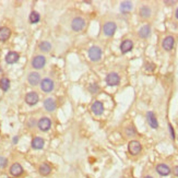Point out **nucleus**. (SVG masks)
Segmentation results:
<instances>
[{
  "label": "nucleus",
  "mask_w": 178,
  "mask_h": 178,
  "mask_svg": "<svg viewBox=\"0 0 178 178\" xmlns=\"http://www.w3.org/2000/svg\"><path fill=\"white\" fill-rule=\"evenodd\" d=\"M169 131H171V135H172V139H175V132H174V128L172 125H169Z\"/></svg>",
  "instance_id": "obj_32"
},
{
  "label": "nucleus",
  "mask_w": 178,
  "mask_h": 178,
  "mask_svg": "<svg viewBox=\"0 0 178 178\" xmlns=\"http://www.w3.org/2000/svg\"><path fill=\"white\" fill-rule=\"evenodd\" d=\"M89 57L92 61H98L102 57V49L97 46H93L89 49Z\"/></svg>",
  "instance_id": "obj_4"
},
{
  "label": "nucleus",
  "mask_w": 178,
  "mask_h": 178,
  "mask_svg": "<svg viewBox=\"0 0 178 178\" xmlns=\"http://www.w3.org/2000/svg\"><path fill=\"white\" fill-rule=\"evenodd\" d=\"M128 150H129L130 154H132V155H138L141 152V150H142V146H141V143L139 141L132 140V141H130L129 144H128Z\"/></svg>",
  "instance_id": "obj_6"
},
{
  "label": "nucleus",
  "mask_w": 178,
  "mask_h": 178,
  "mask_svg": "<svg viewBox=\"0 0 178 178\" xmlns=\"http://www.w3.org/2000/svg\"><path fill=\"white\" fill-rule=\"evenodd\" d=\"M131 9H132V3L130 1H124V2H121V5H120V11L121 12L127 13V12L131 11Z\"/></svg>",
  "instance_id": "obj_24"
},
{
  "label": "nucleus",
  "mask_w": 178,
  "mask_h": 178,
  "mask_svg": "<svg viewBox=\"0 0 178 178\" xmlns=\"http://www.w3.org/2000/svg\"><path fill=\"white\" fill-rule=\"evenodd\" d=\"M38 47H39V49H41L42 51L47 53V51H49V50L51 49V44L49 43V42H47V41H44L42 43H39Z\"/></svg>",
  "instance_id": "obj_26"
},
{
  "label": "nucleus",
  "mask_w": 178,
  "mask_h": 178,
  "mask_svg": "<svg viewBox=\"0 0 178 178\" xmlns=\"http://www.w3.org/2000/svg\"><path fill=\"white\" fill-rule=\"evenodd\" d=\"M91 109H92V112L95 114V115L99 116V115H102L103 112H104V106H103L102 102L96 101V102H94L93 104H92Z\"/></svg>",
  "instance_id": "obj_15"
},
{
  "label": "nucleus",
  "mask_w": 178,
  "mask_h": 178,
  "mask_svg": "<svg viewBox=\"0 0 178 178\" xmlns=\"http://www.w3.org/2000/svg\"><path fill=\"white\" fill-rule=\"evenodd\" d=\"M174 44H175V39H174L173 36H166V37L163 39L162 42V47L163 49H165V50H172L174 47Z\"/></svg>",
  "instance_id": "obj_10"
},
{
  "label": "nucleus",
  "mask_w": 178,
  "mask_h": 178,
  "mask_svg": "<svg viewBox=\"0 0 178 178\" xmlns=\"http://www.w3.org/2000/svg\"><path fill=\"white\" fill-rule=\"evenodd\" d=\"M139 13H140L141 18L148 19V18H150V16H151V9H150L148 5H143V7H141Z\"/></svg>",
  "instance_id": "obj_23"
},
{
  "label": "nucleus",
  "mask_w": 178,
  "mask_h": 178,
  "mask_svg": "<svg viewBox=\"0 0 178 178\" xmlns=\"http://www.w3.org/2000/svg\"><path fill=\"white\" fill-rule=\"evenodd\" d=\"M39 19H41V16H39L38 12H36V11H32V12H31V14H30V22H31L32 24L37 23V22L39 21Z\"/></svg>",
  "instance_id": "obj_27"
},
{
  "label": "nucleus",
  "mask_w": 178,
  "mask_h": 178,
  "mask_svg": "<svg viewBox=\"0 0 178 178\" xmlns=\"http://www.w3.org/2000/svg\"><path fill=\"white\" fill-rule=\"evenodd\" d=\"M84 26H85V21H84V19H82L80 16L74 18L71 22V28L74 32H80L84 28Z\"/></svg>",
  "instance_id": "obj_1"
},
{
  "label": "nucleus",
  "mask_w": 178,
  "mask_h": 178,
  "mask_svg": "<svg viewBox=\"0 0 178 178\" xmlns=\"http://www.w3.org/2000/svg\"><path fill=\"white\" fill-rule=\"evenodd\" d=\"M7 158L5 157H0V167L1 168H3L5 167V165H7Z\"/></svg>",
  "instance_id": "obj_30"
},
{
  "label": "nucleus",
  "mask_w": 178,
  "mask_h": 178,
  "mask_svg": "<svg viewBox=\"0 0 178 178\" xmlns=\"http://www.w3.org/2000/svg\"><path fill=\"white\" fill-rule=\"evenodd\" d=\"M9 172H10V174L12 175V176L18 177V176H20V175L23 174V167H22L19 163H14V164L11 165Z\"/></svg>",
  "instance_id": "obj_13"
},
{
  "label": "nucleus",
  "mask_w": 178,
  "mask_h": 178,
  "mask_svg": "<svg viewBox=\"0 0 178 178\" xmlns=\"http://www.w3.org/2000/svg\"><path fill=\"white\" fill-rule=\"evenodd\" d=\"M54 81L51 80V79H49V78H45L43 79L42 81H41V89L43 90L45 93H49V92H51L54 90Z\"/></svg>",
  "instance_id": "obj_7"
},
{
  "label": "nucleus",
  "mask_w": 178,
  "mask_h": 178,
  "mask_svg": "<svg viewBox=\"0 0 178 178\" xmlns=\"http://www.w3.org/2000/svg\"><path fill=\"white\" fill-rule=\"evenodd\" d=\"M38 94L36 92H28L26 95H25V102L26 104H28L30 106H34L38 103Z\"/></svg>",
  "instance_id": "obj_9"
},
{
  "label": "nucleus",
  "mask_w": 178,
  "mask_h": 178,
  "mask_svg": "<svg viewBox=\"0 0 178 178\" xmlns=\"http://www.w3.org/2000/svg\"><path fill=\"white\" fill-rule=\"evenodd\" d=\"M44 107L45 109L47 110V112H53L55 110V108H56V102H55L54 98H46L45 101H44Z\"/></svg>",
  "instance_id": "obj_20"
},
{
  "label": "nucleus",
  "mask_w": 178,
  "mask_h": 178,
  "mask_svg": "<svg viewBox=\"0 0 178 178\" xmlns=\"http://www.w3.org/2000/svg\"><path fill=\"white\" fill-rule=\"evenodd\" d=\"M98 90H99V87H97V84H95V83L90 84V87H89V91L91 92V93H93V94L97 93V92H98Z\"/></svg>",
  "instance_id": "obj_29"
},
{
  "label": "nucleus",
  "mask_w": 178,
  "mask_h": 178,
  "mask_svg": "<svg viewBox=\"0 0 178 178\" xmlns=\"http://www.w3.org/2000/svg\"><path fill=\"white\" fill-rule=\"evenodd\" d=\"M27 82L33 85V87H35V85H37L38 83L41 82V76H39V73L38 72H31L28 76H27Z\"/></svg>",
  "instance_id": "obj_12"
},
{
  "label": "nucleus",
  "mask_w": 178,
  "mask_h": 178,
  "mask_svg": "<svg viewBox=\"0 0 178 178\" xmlns=\"http://www.w3.org/2000/svg\"><path fill=\"white\" fill-rule=\"evenodd\" d=\"M44 144H45V141L41 137H35L32 140V143H31V146H32V148L34 150H41V149H43Z\"/></svg>",
  "instance_id": "obj_16"
},
{
  "label": "nucleus",
  "mask_w": 178,
  "mask_h": 178,
  "mask_svg": "<svg viewBox=\"0 0 178 178\" xmlns=\"http://www.w3.org/2000/svg\"><path fill=\"white\" fill-rule=\"evenodd\" d=\"M11 36V30L9 27H0V42H5L8 41Z\"/></svg>",
  "instance_id": "obj_18"
},
{
  "label": "nucleus",
  "mask_w": 178,
  "mask_h": 178,
  "mask_svg": "<svg viewBox=\"0 0 178 178\" xmlns=\"http://www.w3.org/2000/svg\"><path fill=\"white\" fill-rule=\"evenodd\" d=\"M146 120H148V124L150 125L151 128H153V129H157L158 128V123H157V119L155 117L154 113L148 112L146 113Z\"/></svg>",
  "instance_id": "obj_11"
},
{
  "label": "nucleus",
  "mask_w": 178,
  "mask_h": 178,
  "mask_svg": "<svg viewBox=\"0 0 178 178\" xmlns=\"http://www.w3.org/2000/svg\"><path fill=\"white\" fill-rule=\"evenodd\" d=\"M117 30V25L115 22H106L103 26V32L106 36H113Z\"/></svg>",
  "instance_id": "obj_5"
},
{
  "label": "nucleus",
  "mask_w": 178,
  "mask_h": 178,
  "mask_svg": "<svg viewBox=\"0 0 178 178\" xmlns=\"http://www.w3.org/2000/svg\"><path fill=\"white\" fill-rule=\"evenodd\" d=\"M46 65V58L43 55H37L35 56L32 60V67L34 69H43L44 66Z\"/></svg>",
  "instance_id": "obj_2"
},
{
  "label": "nucleus",
  "mask_w": 178,
  "mask_h": 178,
  "mask_svg": "<svg viewBox=\"0 0 178 178\" xmlns=\"http://www.w3.org/2000/svg\"><path fill=\"white\" fill-rule=\"evenodd\" d=\"M126 135H128V137H133L135 135V128L131 126V127H128V128H126Z\"/></svg>",
  "instance_id": "obj_28"
},
{
  "label": "nucleus",
  "mask_w": 178,
  "mask_h": 178,
  "mask_svg": "<svg viewBox=\"0 0 178 178\" xmlns=\"http://www.w3.org/2000/svg\"><path fill=\"white\" fill-rule=\"evenodd\" d=\"M175 16H176V19L178 20V9L176 10V13H175Z\"/></svg>",
  "instance_id": "obj_36"
},
{
  "label": "nucleus",
  "mask_w": 178,
  "mask_h": 178,
  "mask_svg": "<svg viewBox=\"0 0 178 178\" xmlns=\"http://www.w3.org/2000/svg\"><path fill=\"white\" fill-rule=\"evenodd\" d=\"M156 172L161 176H168L171 174V168L166 164H158L156 166Z\"/></svg>",
  "instance_id": "obj_19"
},
{
  "label": "nucleus",
  "mask_w": 178,
  "mask_h": 178,
  "mask_svg": "<svg viewBox=\"0 0 178 178\" xmlns=\"http://www.w3.org/2000/svg\"><path fill=\"white\" fill-rule=\"evenodd\" d=\"M18 142V137H16L14 139H13V143H16Z\"/></svg>",
  "instance_id": "obj_35"
},
{
  "label": "nucleus",
  "mask_w": 178,
  "mask_h": 178,
  "mask_svg": "<svg viewBox=\"0 0 178 178\" xmlns=\"http://www.w3.org/2000/svg\"><path fill=\"white\" fill-rule=\"evenodd\" d=\"M19 58H20V56L16 51H9L5 56V62L9 65H12V64H16L19 60Z\"/></svg>",
  "instance_id": "obj_14"
},
{
  "label": "nucleus",
  "mask_w": 178,
  "mask_h": 178,
  "mask_svg": "<svg viewBox=\"0 0 178 178\" xmlns=\"http://www.w3.org/2000/svg\"><path fill=\"white\" fill-rule=\"evenodd\" d=\"M37 127L41 131L46 132V131H48L51 128V120L48 117H42V118L38 120Z\"/></svg>",
  "instance_id": "obj_3"
},
{
  "label": "nucleus",
  "mask_w": 178,
  "mask_h": 178,
  "mask_svg": "<svg viewBox=\"0 0 178 178\" xmlns=\"http://www.w3.org/2000/svg\"><path fill=\"white\" fill-rule=\"evenodd\" d=\"M9 87H10V80H9V79H7V78L0 79V89H1L2 91H5V92L8 91Z\"/></svg>",
  "instance_id": "obj_25"
},
{
  "label": "nucleus",
  "mask_w": 178,
  "mask_h": 178,
  "mask_svg": "<svg viewBox=\"0 0 178 178\" xmlns=\"http://www.w3.org/2000/svg\"><path fill=\"white\" fill-rule=\"evenodd\" d=\"M0 72H1V68H0Z\"/></svg>",
  "instance_id": "obj_38"
},
{
  "label": "nucleus",
  "mask_w": 178,
  "mask_h": 178,
  "mask_svg": "<svg viewBox=\"0 0 178 178\" xmlns=\"http://www.w3.org/2000/svg\"><path fill=\"white\" fill-rule=\"evenodd\" d=\"M146 69L148 71H153L155 69V65H154V64H146Z\"/></svg>",
  "instance_id": "obj_31"
},
{
  "label": "nucleus",
  "mask_w": 178,
  "mask_h": 178,
  "mask_svg": "<svg viewBox=\"0 0 178 178\" xmlns=\"http://www.w3.org/2000/svg\"><path fill=\"white\" fill-rule=\"evenodd\" d=\"M151 34V27L150 25H144L139 30V36L141 38H148Z\"/></svg>",
  "instance_id": "obj_22"
},
{
  "label": "nucleus",
  "mask_w": 178,
  "mask_h": 178,
  "mask_svg": "<svg viewBox=\"0 0 178 178\" xmlns=\"http://www.w3.org/2000/svg\"><path fill=\"white\" fill-rule=\"evenodd\" d=\"M174 174H175V176L178 177V166H176V167L174 168Z\"/></svg>",
  "instance_id": "obj_33"
},
{
  "label": "nucleus",
  "mask_w": 178,
  "mask_h": 178,
  "mask_svg": "<svg viewBox=\"0 0 178 178\" xmlns=\"http://www.w3.org/2000/svg\"><path fill=\"white\" fill-rule=\"evenodd\" d=\"M38 172L43 176H47L51 172V167L49 166V164H47V163H43V164H41V166L38 168Z\"/></svg>",
  "instance_id": "obj_21"
},
{
  "label": "nucleus",
  "mask_w": 178,
  "mask_h": 178,
  "mask_svg": "<svg viewBox=\"0 0 178 178\" xmlns=\"http://www.w3.org/2000/svg\"><path fill=\"white\" fill-rule=\"evenodd\" d=\"M144 178H153V177H152V176H146Z\"/></svg>",
  "instance_id": "obj_37"
},
{
  "label": "nucleus",
  "mask_w": 178,
  "mask_h": 178,
  "mask_svg": "<svg viewBox=\"0 0 178 178\" xmlns=\"http://www.w3.org/2000/svg\"><path fill=\"white\" fill-rule=\"evenodd\" d=\"M132 47H133L132 41H130V39H125L124 42L121 43V45H120V50H121L123 54H127L128 51H130V50L132 49Z\"/></svg>",
  "instance_id": "obj_17"
},
{
  "label": "nucleus",
  "mask_w": 178,
  "mask_h": 178,
  "mask_svg": "<svg viewBox=\"0 0 178 178\" xmlns=\"http://www.w3.org/2000/svg\"><path fill=\"white\" fill-rule=\"evenodd\" d=\"M165 3H166V5H175L176 1H165Z\"/></svg>",
  "instance_id": "obj_34"
},
{
  "label": "nucleus",
  "mask_w": 178,
  "mask_h": 178,
  "mask_svg": "<svg viewBox=\"0 0 178 178\" xmlns=\"http://www.w3.org/2000/svg\"><path fill=\"white\" fill-rule=\"evenodd\" d=\"M119 82H120V78H119L118 73H116V72H110L106 76V83L109 87L118 85Z\"/></svg>",
  "instance_id": "obj_8"
}]
</instances>
